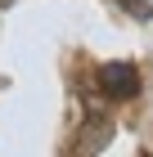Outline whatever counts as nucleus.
I'll list each match as a JSON object with an SVG mask.
<instances>
[{
  "instance_id": "obj_1",
  "label": "nucleus",
  "mask_w": 153,
  "mask_h": 157,
  "mask_svg": "<svg viewBox=\"0 0 153 157\" xmlns=\"http://www.w3.org/2000/svg\"><path fill=\"white\" fill-rule=\"evenodd\" d=\"M95 85H99L104 99H135L140 94V72H135V63H104L95 72Z\"/></svg>"
}]
</instances>
